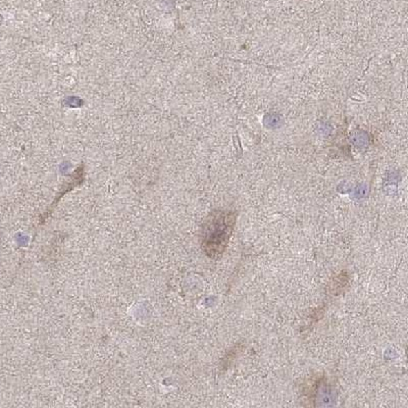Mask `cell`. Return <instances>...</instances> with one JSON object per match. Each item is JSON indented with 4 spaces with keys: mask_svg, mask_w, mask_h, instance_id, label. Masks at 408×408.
Listing matches in <instances>:
<instances>
[{
    "mask_svg": "<svg viewBox=\"0 0 408 408\" xmlns=\"http://www.w3.org/2000/svg\"><path fill=\"white\" fill-rule=\"evenodd\" d=\"M235 210H216L210 212L201 227V249L206 256L218 259L228 247L237 223Z\"/></svg>",
    "mask_w": 408,
    "mask_h": 408,
    "instance_id": "cell-1",
    "label": "cell"
},
{
    "mask_svg": "<svg viewBox=\"0 0 408 408\" xmlns=\"http://www.w3.org/2000/svg\"><path fill=\"white\" fill-rule=\"evenodd\" d=\"M325 385H327V379L325 376L322 375L314 376L303 382L301 393H303L305 401L308 402L306 405L314 407V401H316L318 392L322 390Z\"/></svg>",
    "mask_w": 408,
    "mask_h": 408,
    "instance_id": "cell-2",
    "label": "cell"
},
{
    "mask_svg": "<svg viewBox=\"0 0 408 408\" xmlns=\"http://www.w3.org/2000/svg\"><path fill=\"white\" fill-rule=\"evenodd\" d=\"M349 282V274L347 272H341L339 275L336 276V277L332 279L330 285H329V292L333 296L341 295L346 290V288H347Z\"/></svg>",
    "mask_w": 408,
    "mask_h": 408,
    "instance_id": "cell-3",
    "label": "cell"
},
{
    "mask_svg": "<svg viewBox=\"0 0 408 408\" xmlns=\"http://www.w3.org/2000/svg\"><path fill=\"white\" fill-rule=\"evenodd\" d=\"M243 343L236 344L234 347H232L231 349L227 352L226 356L223 357L222 363H221V367H222V369H225V371H227V369L231 367V365L234 363V360H235V359L239 356V354L243 351Z\"/></svg>",
    "mask_w": 408,
    "mask_h": 408,
    "instance_id": "cell-4",
    "label": "cell"
}]
</instances>
